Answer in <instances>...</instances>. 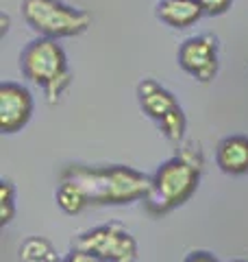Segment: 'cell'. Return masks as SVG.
I'll return each mask as SVG.
<instances>
[{"mask_svg":"<svg viewBox=\"0 0 248 262\" xmlns=\"http://www.w3.org/2000/svg\"><path fill=\"white\" fill-rule=\"evenodd\" d=\"M59 182L79 188L89 206H129L144 201L151 190V177L131 166H81L70 164L59 175Z\"/></svg>","mask_w":248,"mask_h":262,"instance_id":"1","label":"cell"},{"mask_svg":"<svg viewBox=\"0 0 248 262\" xmlns=\"http://www.w3.org/2000/svg\"><path fill=\"white\" fill-rule=\"evenodd\" d=\"M201 173L203 153L198 146H187L175 158L165 160L151 177V190L144 199L148 214H168L170 210L189 201L201 184Z\"/></svg>","mask_w":248,"mask_h":262,"instance_id":"2","label":"cell"},{"mask_svg":"<svg viewBox=\"0 0 248 262\" xmlns=\"http://www.w3.org/2000/svg\"><path fill=\"white\" fill-rule=\"evenodd\" d=\"M20 63L24 77L41 85L51 105L59 103L63 92L72 83L65 51L51 37H39L31 42L24 48Z\"/></svg>","mask_w":248,"mask_h":262,"instance_id":"3","label":"cell"},{"mask_svg":"<svg viewBox=\"0 0 248 262\" xmlns=\"http://www.w3.org/2000/svg\"><path fill=\"white\" fill-rule=\"evenodd\" d=\"M22 15L31 29H35L44 37L59 39L74 37L87 31L92 24V13L63 5L59 0H24Z\"/></svg>","mask_w":248,"mask_h":262,"instance_id":"4","label":"cell"},{"mask_svg":"<svg viewBox=\"0 0 248 262\" xmlns=\"http://www.w3.org/2000/svg\"><path fill=\"white\" fill-rule=\"evenodd\" d=\"M137 101L142 112L157 122V127L161 129V134L170 142L179 144L183 140L187 120L175 94L168 92L163 85H159L155 79H144L137 85Z\"/></svg>","mask_w":248,"mask_h":262,"instance_id":"5","label":"cell"},{"mask_svg":"<svg viewBox=\"0 0 248 262\" xmlns=\"http://www.w3.org/2000/svg\"><path fill=\"white\" fill-rule=\"evenodd\" d=\"M74 249L92 253L103 262H137L139 256L135 238L118 225H101L81 234Z\"/></svg>","mask_w":248,"mask_h":262,"instance_id":"6","label":"cell"},{"mask_svg":"<svg viewBox=\"0 0 248 262\" xmlns=\"http://www.w3.org/2000/svg\"><path fill=\"white\" fill-rule=\"evenodd\" d=\"M179 63L201 83H211L218 75V39L213 35L185 39L179 48Z\"/></svg>","mask_w":248,"mask_h":262,"instance_id":"7","label":"cell"},{"mask_svg":"<svg viewBox=\"0 0 248 262\" xmlns=\"http://www.w3.org/2000/svg\"><path fill=\"white\" fill-rule=\"evenodd\" d=\"M33 96L24 85L5 81L0 85V129L3 134H15L27 127L33 116Z\"/></svg>","mask_w":248,"mask_h":262,"instance_id":"8","label":"cell"},{"mask_svg":"<svg viewBox=\"0 0 248 262\" xmlns=\"http://www.w3.org/2000/svg\"><path fill=\"white\" fill-rule=\"evenodd\" d=\"M216 162L227 175H246L248 173V138L229 136L220 140L216 149Z\"/></svg>","mask_w":248,"mask_h":262,"instance_id":"9","label":"cell"},{"mask_svg":"<svg viewBox=\"0 0 248 262\" xmlns=\"http://www.w3.org/2000/svg\"><path fill=\"white\" fill-rule=\"evenodd\" d=\"M205 15L196 0H161L157 5V18L172 29H187Z\"/></svg>","mask_w":248,"mask_h":262,"instance_id":"10","label":"cell"},{"mask_svg":"<svg viewBox=\"0 0 248 262\" xmlns=\"http://www.w3.org/2000/svg\"><path fill=\"white\" fill-rule=\"evenodd\" d=\"M59 256L51 243L41 236H31L20 247V262H57Z\"/></svg>","mask_w":248,"mask_h":262,"instance_id":"11","label":"cell"},{"mask_svg":"<svg viewBox=\"0 0 248 262\" xmlns=\"http://www.w3.org/2000/svg\"><path fill=\"white\" fill-rule=\"evenodd\" d=\"M57 203H59V208L65 214H79V212L87 208L83 192L70 182H59V188H57Z\"/></svg>","mask_w":248,"mask_h":262,"instance_id":"12","label":"cell"},{"mask_svg":"<svg viewBox=\"0 0 248 262\" xmlns=\"http://www.w3.org/2000/svg\"><path fill=\"white\" fill-rule=\"evenodd\" d=\"M15 214V188L9 179L0 182V225H9Z\"/></svg>","mask_w":248,"mask_h":262,"instance_id":"13","label":"cell"},{"mask_svg":"<svg viewBox=\"0 0 248 262\" xmlns=\"http://www.w3.org/2000/svg\"><path fill=\"white\" fill-rule=\"evenodd\" d=\"M196 3L203 7L205 15H222L231 9L233 0H196Z\"/></svg>","mask_w":248,"mask_h":262,"instance_id":"14","label":"cell"},{"mask_svg":"<svg viewBox=\"0 0 248 262\" xmlns=\"http://www.w3.org/2000/svg\"><path fill=\"white\" fill-rule=\"evenodd\" d=\"M63 262H103V260H101V258H96V256H92V253H87V251L72 249L68 256L63 258Z\"/></svg>","mask_w":248,"mask_h":262,"instance_id":"15","label":"cell"},{"mask_svg":"<svg viewBox=\"0 0 248 262\" xmlns=\"http://www.w3.org/2000/svg\"><path fill=\"white\" fill-rule=\"evenodd\" d=\"M185 262H218V258L211 251H194L185 258Z\"/></svg>","mask_w":248,"mask_h":262,"instance_id":"16","label":"cell"},{"mask_svg":"<svg viewBox=\"0 0 248 262\" xmlns=\"http://www.w3.org/2000/svg\"><path fill=\"white\" fill-rule=\"evenodd\" d=\"M233 262H246V260H233Z\"/></svg>","mask_w":248,"mask_h":262,"instance_id":"17","label":"cell"},{"mask_svg":"<svg viewBox=\"0 0 248 262\" xmlns=\"http://www.w3.org/2000/svg\"><path fill=\"white\" fill-rule=\"evenodd\" d=\"M57 262H63V260H57Z\"/></svg>","mask_w":248,"mask_h":262,"instance_id":"18","label":"cell"}]
</instances>
